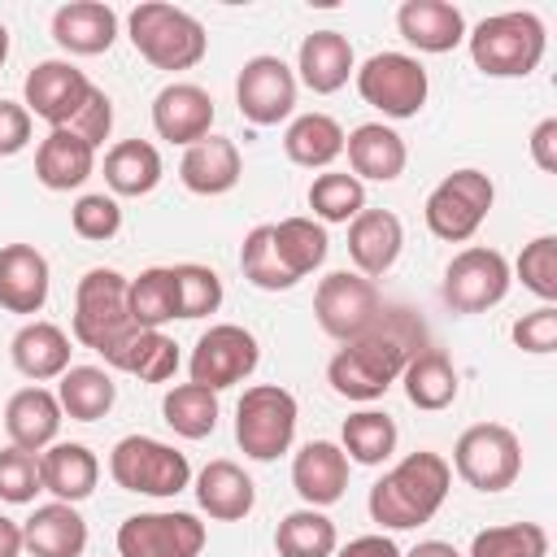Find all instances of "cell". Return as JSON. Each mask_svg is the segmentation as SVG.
<instances>
[{"instance_id": "10", "label": "cell", "mask_w": 557, "mask_h": 557, "mask_svg": "<svg viewBox=\"0 0 557 557\" xmlns=\"http://www.w3.org/2000/svg\"><path fill=\"white\" fill-rule=\"evenodd\" d=\"M383 309H387V305H383L374 278H361V274H352V270H331V274L318 283V292H313V318H318V326H322L331 339H339V344L366 335V331L383 318Z\"/></svg>"}, {"instance_id": "29", "label": "cell", "mask_w": 557, "mask_h": 557, "mask_svg": "<svg viewBox=\"0 0 557 557\" xmlns=\"http://www.w3.org/2000/svg\"><path fill=\"white\" fill-rule=\"evenodd\" d=\"M4 431H9L13 448L44 453L61 431V400L48 387H22L4 405Z\"/></svg>"}, {"instance_id": "24", "label": "cell", "mask_w": 557, "mask_h": 557, "mask_svg": "<svg viewBox=\"0 0 557 557\" xmlns=\"http://www.w3.org/2000/svg\"><path fill=\"white\" fill-rule=\"evenodd\" d=\"M52 39L74 57H100L117 39V13L100 0H74L52 13Z\"/></svg>"}, {"instance_id": "53", "label": "cell", "mask_w": 557, "mask_h": 557, "mask_svg": "<svg viewBox=\"0 0 557 557\" xmlns=\"http://www.w3.org/2000/svg\"><path fill=\"white\" fill-rule=\"evenodd\" d=\"M335 557H400V548H396L387 535H357V540H348Z\"/></svg>"}, {"instance_id": "20", "label": "cell", "mask_w": 557, "mask_h": 557, "mask_svg": "<svg viewBox=\"0 0 557 557\" xmlns=\"http://www.w3.org/2000/svg\"><path fill=\"white\" fill-rule=\"evenodd\" d=\"M292 487L300 492V500L309 509H322V505H335L348 487V457L339 444L331 440H309L296 461H292Z\"/></svg>"}, {"instance_id": "52", "label": "cell", "mask_w": 557, "mask_h": 557, "mask_svg": "<svg viewBox=\"0 0 557 557\" xmlns=\"http://www.w3.org/2000/svg\"><path fill=\"white\" fill-rule=\"evenodd\" d=\"M531 161L553 174L557 170V117H544L535 131H531Z\"/></svg>"}, {"instance_id": "25", "label": "cell", "mask_w": 557, "mask_h": 557, "mask_svg": "<svg viewBox=\"0 0 557 557\" xmlns=\"http://www.w3.org/2000/svg\"><path fill=\"white\" fill-rule=\"evenodd\" d=\"M344 152H348V165H352V178H374V183H392L405 174V161H409V148L405 139L383 126V122H361L344 135Z\"/></svg>"}, {"instance_id": "5", "label": "cell", "mask_w": 557, "mask_h": 557, "mask_svg": "<svg viewBox=\"0 0 557 557\" xmlns=\"http://www.w3.org/2000/svg\"><path fill=\"white\" fill-rule=\"evenodd\" d=\"M296 396L278 383H257L235 405V444L252 461H274L296 440Z\"/></svg>"}, {"instance_id": "33", "label": "cell", "mask_w": 557, "mask_h": 557, "mask_svg": "<svg viewBox=\"0 0 557 557\" xmlns=\"http://www.w3.org/2000/svg\"><path fill=\"white\" fill-rule=\"evenodd\" d=\"M126 309L139 331H161L165 322H174L178 318L174 265H152L139 278H126Z\"/></svg>"}, {"instance_id": "38", "label": "cell", "mask_w": 557, "mask_h": 557, "mask_svg": "<svg viewBox=\"0 0 557 557\" xmlns=\"http://www.w3.org/2000/svg\"><path fill=\"white\" fill-rule=\"evenodd\" d=\"M104 183L117 196H148L161 183V152L148 139H122L104 152Z\"/></svg>"}, {"instance_id": "34", "label": "cell", "mask_w": 557, "mask_h": 557, "mask_svg": "<svg viewBox=\"0 0 557 557\" xmlns=\"http://www.w3.org/2000/svg\"><path fill=\"white\" fill-rule=\"evenodd\" d=\"M400 379H405V396H409L413 409L440 413V409H448L457 400V370H453V361L440 348L413 352Z\"/></svg>"}, {"instance_id": "49", "label": "cell", "mask_w": 557, "mask_h": 557, "mask_svg": "<svg viewBox=\"0 0 557 557\" xmlns=\"http://www.w3.org/2000/svg\"><path fill=\"white\" fill-rule=\"evenodd\" d=\"M509 335H513V344H518L522 352H535V357L553 352V348H557V309H553V305H540V309L522 313V318L509 326Z\"/></svg>"}, {"instance_id": "22", "label": "cell", "mask_w": 557, "mask_h": 557, "mask_svg": "<svg viewBox=\"0 0 557 557\" xmlns=\"http://www.w3.org/2000/svg\"><path fill=\"white\" fill-rule=\"evenodd\" d=\"M239 174H244V157H239L235 139H226V135H205L178 161V178L196 196H222L239 183Z\"/></svg>"}, {"instance_id": "2", "label": "cell", "mask_w": 557, "mask_h": 557, "mask_svg": "<svg viewBox=\"0 0 557 557\" xmlns=\"http://www.w3.org/2000/svg\"><path fill=\"white\" fill-rule=\"evenodd\" d=\"M448 483H453V466L440 453L418 448L370 487V500H366L370 518L387 531H413L440 513Z\"/></svg>"}, {"instance_id": "44", "label": "cell", "mask_w": 557, "mask_h": 557, "mask_svg": "<svg viewBox=\"0 0 557 557\" xmlns=\"http://www.w3.org/2000/svg\"><path fill=\"white\" fill-rule=\"evenodd\" d=\"M239 270H244V278H248L252 287H261V292H287V287H296V278L283 270V261H278V252H274V244H270V222H261V226H252V231L244 235Z\"/></svg>"}, {"instance_id": "47", "label": "cell", "mask_w": 557, "mask_h": 557, "mask_svg": "<svg viewBox=\"0 0 557 557\" xmlns=\"http://www.w3.org/2000/svg\"><path fill=\"white\" fill-rule=\"evenodd\" d=\"M70 226L78 239H91V244H109L117 231H122V209L113 196L104 191H91V196H78L74 209H70Z\"/></svg>"}, {"instance_id": "36", "label": "cell", "mask_w": 557, "mask_h": 557, "mask_svg": "<svg viewBox=\"0 0 557 557\" xmlns=\"http://www.w3.org/2000/svg\"><path fill=\"white\" fill-rule=\"evenodd\" d=\"M270 244L283 261V270L300 283L305 274H313L326 252H331V239L326 231L313 222V218H283V222H270Z\"/></svg>"}, {"instance_id": "6", "label": "cell", "mask_w": 557, "mask_h": 557, "mask_svg": "<svg viewBox=\"0 0 557 557\" xmlns=\"http://www.w3.org/2000/svg\"><path fill=\"white\" fill-rule=\"evenodd\" d=\"M109 474L122 492H139V496H178L191 483L187 453L152 435H122L109 453Z\"/></svg>"}, {"instance_id": "43", "label": "cell", "mask_w": 557, "mask_h": 557, "mask_svg": "<svg viewBox=\"0 0 557 557\" xmlns=\"http://www.w3.org/2000/svg\"><path fill=\"white\" fill-rule=\"evenodd\" d=\"M470 557H548V531L540 522H505L474 535Z\"/></svg>"}, {"instance_id": "31", "label": "cell", "mask_w": 557, "mask_h": 557, "mask_svg": "<svg viewBox=\"0 0 557 557\" xmlns=\"http://www.w3.org/2000/svg\"><path fill=\"white\" fill-rule=\"evenodd\" d=\"M196 500H200V509H205L209 518H218V522H239V518L252 513L257 487H252V479H248L235 461L218 457V461H209V466L196 474Z\"/></svg>"}, {"instance_id": "23", "label": "cell", "mask_w": 557, "mask_h": 557, "mask_svg": "<svg viewBox=\"0 0 557 557\" xmlns=\"http://www.w3.org/2000/svg\"><path fill=\"white\" fill-rule=\"evenodd\" d=\"M396 30L418 52H453L466 39V17L448 0H405L396 9Z\"/></svg>"}, {"instance_id": "11", "label": "cell", "mask_w": 557, "mask_h": 557, "mask_svg": "<svg viewBox=\"0 0 557 557\" xmlns=\"http://www.w3.org/2000/svg\"><path fill=\"white\" fill-rule=\"evenodd\" d=\"M357 74V91L370 109H379L383 117H418V109L426 104V70L418 57L409 52H374Z\"/></svg>"}, {"instance_id": "21", "label": "cell", "mask_w": 557, "mask_h": 557, "mask_svg": "<svg viewBox=\"0 0 557 557\" xmlns=\"http://www.w3.org/2000/svg\"><path fill=\"white\" fill-rule=\"evenodd\" d=\"M96 170V148L74 135L70 126H52L39 148H35V178L48 187V191H70V187H83Z\"/></svg>"}, {"instance_id": "30", "label": "cell", "mask_w": 557, "mask_h": 557, "mask_svg": "<svg viewBox=\"0 0 557 557\" xmlns=\"http://www.w3.org/2000/svg\"><path fill=\"white\" fill-rule=\"evenodd\" d=\"M39 479L44 492H52L65 505H78L96 492L100 461L87 444H48V453H39Z\"/></svg>"}, {"instance_id": "28", "label": "cell", "mask_w": 557, "mask_h": 557, "mask_svg": "<svg viewBox=\"0 0 557 557\" xmlns=\"http://www.w3.org/2000/svg\"><path fill=\"white\" fill-rule=\"evenodd\" d=\"M104 361H109L113 370H122V374H135L139 383H165V379H174V370H178V344H174L170 335H161V331H139V326H131V331L104 352Z\"/></svg>"}, {"instance_id": "12", "label": "cell", "mask_w": 557, "mask_h": 557, "mask_svg": "<svg viewBox=\"0 0 557 557\" xmlns=\"http://www.w3.org/2000/svg\"><path fill=\"white\" fill-rule=\"evenodd\" d=\"M509 283H513L509 261L487 244H470L448 261L440 296L453 313H483L509 296Z\"/></svg>"}, {"instance_id": "9", "label": "cell", "mask_w": 557, "mask_h": 557, "mask_svg": "<svg viewBox=\"0 0 557 557\" xmlns=\"http://www.w3.org/2000/svg\"><path fill=\"white\" fill-rule=\"evenodd\" d=\"M453 466L474 492H505L522 474V444L500 422H474L457 435Z\"/></svg>"}, {"instance_id": "54", "label": "cell", "mask_w": 557, "mask_h": 557, "mask_svg": "<svg viewBox=\"0 0 557 557\" xmlns=\"http://www.w3.org/2000/svg\"><path fill=\"white\" fill-rule=\"evenodd\" d=\"M22 548H26L22 544V527L0 513V557H22Z\"/></svg>"}, {"instance_id": "27", "label": "cell", "mask_w": 557, "mask_h": 557, "mask_svg": "<svg viewBox=\"0 0 557 557\" xmlns=\"http://www.w3.org/2000/svg\"><path fill=\"white\" fill-rule=\"evenodd\" d=\"M296 70H300V83L309 91H318V96L339 91L352 78V44H348V35H339V30L305 35L300 52H296Z\"/></svg>"}, {"instance_id": "1", "label": "cell", "mask_w": 557, "mask_h": 557, "mask_svg": "<svg viewBox=\"0 0 557 557\" xmlns=\"http://www.w3.org/2000/svg\"><path fill=\"white\" fill-rule=\"evenodd\" d=\"M422 348H426V326L409 309H383V318L366 335L348 339L331 357L326 383L344 400H379L405 374L409 357Z\"/></svg>"}, {"instance_id": "32", "label": "cell", "mask_w": 557, "mask_h": 557, "mask_svg": "<svg viewBox=\"0 0 557 557\" xmlns=\"http://www.w3.org/2000/svg\"><path fill=\"white\" fill-rule=\"evenodd\" d=\"M9 352H13V366L26 374V379H35V383H48V379H61L65 370H70V335L61 331V326H52V322H26L17 335H13V344H9Z\"/></svg>"}, {"instance_id": "42", "label": "cell", "mask_w": 557, "mask_h": 557, "mask_svg": "<svg viewBox=\"0 0 557 557\" xmlns=\"http://www.w3.org/2000/svg\"><path fill=\"white\" fill-rule=\"evenodd\" d=\"M309 209L322 222H352L366 209V187H361V178L339 174V170L318 174L309 183Z\"/></svg>"}, {"instance_id": "16", "label": "cell", "mask_w": 557, "mask_h": 557, "mask_svg": "<svg viewBox=\"0 0 557 557\" xmlns=\"http://www.w3.org/2000/svg\"><path fill=\"white\" fill-rule=\"evenodd\" d=\"M91 78L78 70V65H70V61H39L30 74H26V83H22V104H26V113L30 117H44L48 126H70L74 122V113L87 104V96H91Z\"/></svg>"}, {"instance_id": "17", "label": "cell", "mask_w": 557, "mask_h": 557, "mask_svg": "<svg viewBox=\"0 0 557 557\" xmlns=\"http://www.w3.org/2000/svg\"><path fill=\"white\" fill-rule=\"evenodd\" d=\"M152 126L170 144H200L213 126V96L196 83H170L152 96Z\"/></svg>"}, {"instance_id": "18", "label": "cell", "mask_w": 557, "mask_h": 557, "mask_svg": "<svg viewBox=\"0 0 557 557\" xmlns=\"http://www.w3.org/2000/svg\"><path fill=\"white\" fill-rule=\"evenodd\" d=\"M48 257L35 244H4L0 248V309L9 313H39L48 305Z\"/></svg>"}, {"instance_id": "19", "label": "cell", "mask_w": 557, "mask_h": 557, "mask_svg": "<svg viewBox=\"0 0 557 557\" xmlns=\"http://www.w3.org/2000/svg\"><path fill=\"white\" fill-rule=\"evenodd\" d=\"M405 248V226L392 209H361L348 222V257L361 278H379L396 265Z\"/></svg>"}, {"instance_id": "39", "label": "cell", "mask_w": 557, "mask_h": 557, "mask_svg": "<svg viewBox=\"0 0 557 557\" xmlns=\"http://www.w3.org/2000/svg\"><path fill=\"white\" fill-rule=\"evenodd\" d=\"M161 418H165V426H170L174 435H183V440H205V435H213V426H218V392H209V387H200V383H178V387L165 392Z\"/></svg>"}, {"instance_id": "50", "label": "cell", "mask_w": 557, "mask_h": 557, "mask_svg": "<svg viewBox=\"0 0 557 557\" xmlns=\"http://www.w3.org/2000/svg\"><path fill=\"white\" fill-rule=\"evenodd\" d=\"M70 131L83 135L91 148H100V144L109 139V131H113V100H109L100 87H91V96H87V104L74 113Z\"/></svg>"}, {"instance_id": "8", "label": "cell", "mask_w": 557, "mask_h": 557, "mask_svg": "<svg viewBox=\"0 0 557 557\" xmlns=\"http://www.w3.org/2000/svg\"><path fill=\"white\" fill-rule=\"evenodd\" d=\"M131 326L135 322L126 309V278L104 265L87 270L74 292V339L104 357Z\"/></svg>"}, {"instance_id": "40", "label": "cell", "mask_w": 557, "mask_h": 557, "mask_svg": "<svg viewBox=\"0 0 557 557\" xmlns=\"http://www.w3.org/2000/svg\"><path fill=\"white\" fill-rule=\"evenodd\" d=\"M335 522L322 509H292L278 531H274V548L278 557H331L335 553Z\"/></svg>"}, {"instance_id": "48", "label": "cell", "mask_w": 557, "mask_h": 557, "mask_svg": "<svg viewBox=\"0 0 557 557\" xmlns=\"http://www.w3.org/2000/svg\"><path fill=\"white\" fill-rule=\"evenodd\" d=\"M35 492H44V479H39V453H26V448H4L0 453V500L9 505H30Z\"/></svg>"}, {"instance_id": "7", "label": "cell", "mask_w": 557, "mask_h": 557, "mask_svg": "<svg viewBox=\"0 0 557 557\" xmlns=\"http://www.w3.org/2000/svg\"><path fill=\"white\" fill-rule=\"evenodd\" d=\"M492 200H496L492 178L483 170H470L466 165V170H453V174H444L435 183V191L426 196L422 218H426V226H431L435 239L466 244L483 226V218L492 213Z\"/></svg>"}, {"instance_id": "26", "label": "cell", "mask_w": 557, "mask_h": 557, "mask_svg": "<svg viewBox=\"0 0 557 557\" xmlns=\"http://www.w3.org/2000/svg\"><path fill=\"white\" fill-rule=\"evenodd\" d=\"M22 544L30 548V557H83L87 522H83V513L74 505L52 500V505H39L22 522Z\"/></svg>"}, {"instance_id": "13", "label": "cell", "mask_w": 557, "mask_h": 557, "mask_svg": "<svg viewBox=\"0 0 557 557\" xmlns=\"http://www.w3.org/2000/svg\"><path fill=\"white\" fill-rule=\"evenodd\" d=\"M257 361H261L257 335L244 331V326H235V322H218V326H209L196 339L187 370H191V383H200L209 392H222V387L244 383L257 370Z\"/></svg>"}, {"instance_id": "41", "label": "cell", "mask_w": 557, "mask_h": 557, "mask_svg": "<svg viewBox=\"0 0 557 557\" xmlns=\"http://www.w3.org/2000/svg\"><path fill=\"white\" fill-rule=\"evenodd\" d=\"M344 457L357 461V466H383L396 448V422L379 409H361L352 418H344Z\"/></svg>"}, {"instance_id": "45", "label": "cell", "mask_w": 557, "mask_h": 557, "mask_svg": "<svg viewBox=\"0 0 557 557\" xmlns=\"http://www.w3.org/2000/svg\"><path fill=\"white\" fill-rule=\"evenodd\" d=\"M174 287H178V318H209L222 305V278L200 261L174 265Z\"/></svg>"}, {"instance_id": "4", "label": "cell", "mask_w": 557, "mask_h": 557, "mask_svg": "<svg viewBox=\"0 0 557 557\" xmlns=\"http://www.w3.org/2000/svg\"><path fill=\"white\" fill-rule=\"evenodd\" d=\"M126 30H131L135 52L157 70H191L209 52V35L200 17H191L187 9L161 4V0L135 4L126 17Z\"/></svg>"}, {"instance_id": "14", "label": "cell", "mask_w": 557, "mask_h": 557, "mask_svg": "<svg viewBox=\"0 0 557 557\" xmlns=\"http://www.w3.org/2000/svg\"><path fill=\"white\" fill-rule=\"evenodd\" d=\"M200 548H205V522L196 513L152 509V513H131L117 527L122 557H200Z\"/></svg>"}, {"instance_id": "15", "label": "cell", "mask_w": 557, "mask_h": 557, "mask_svg": "<svg viewBox=\"0 0 557 557\" xmlns=\"http://www.w3.org/2000/svg\"><path fill=\"white\" fill-rule=\"evenodd\" d=\"M235 104L252 126H278L296 109V74L283 57H248L235 78Z\"/></svg>"}, {"instance_id": "37", "label": "cell", "mask_w": 557, "mask_h": 557, "mask_svg": "<svg viewBox=\"0 0 557 557\" xmlns=\"http://www.w3.org/2000/svg\"><path fill=\"white\" fill-rule=\"evenodd\" d=\"M57 400H61V413H70L74 422H96L113 409L117 383L100 366H70L57 383Z\"/></svg>"}, {"instance_id": "51", "label": "cell", "mask_w": 557, "mask_h": 557, "mask_svg": "<svg viewBox=\"0 0 557 557\" xmlns=\"http://www.w3.org/2000/svg\"><path fill=\"white\" fill-rule=\"evenodd\" d=\"M30 144V113L17 100H0V157H13Z\"/></svg>"}, {"instance_id": "56", "label": "cell", "mask_w": 557, "mask_h": 557, "mask_svg": "<svg viewBox=\"0 0 557 557\" xmlns=\"http://www.w3.org/2000/svg\"><path fill=\"white\" fill-rule=\"evenodd\" d=\"M4 57H9V30H4V22H0V65H4Z\"/></svg>"}, {"instance_id": "55", "label": "cell", "mask_w": 557, "mask_h": 557, "mask_svg": "<svg viewBox=\"0 0 557 557\" xmlns=\"http://www.w3.org/2000/svg\"><path fill=\"white\" fill-rule=\"evenodd\" d=\"M400 557H461L453 544H444V540H422V544H413L409 553H400Z\"/></svg>"}, {"instance_id": "3", "label": "cell", "mask_w": 557, "mask_h": 557, "mask_svg": "<svg viewBox=\"0 0 557 557\" xmlns=\"http://www.w3.org/2000/svg\"><path fill=\"white\" fill-rule=\"evenodd\" d=\"M470 61L487 74V78H527L548 48V30L531 9H513V13H492L483 17L470 35Z\"/></svg>"}, {"instance_id": "46", "label": "cell", "mask_w": 557, "mask_h": 557, "mask_svg": "<svg viewBox=\"0 0 557 557\" xmlns=\"http://www.w3.org/2000/svg\"><path fill=\"white\" fill-rule=\"evenodd\" d=\"M518 278L544 305L557 300V235H535L518 257Z\"/></svg>"}, {"instance_id": "35", "label": "cell", "mask_w": 557, "mask_h": 557, "mask_svg": "<svg viewBox=\"0 0 557 557\" xmlns=\"http://www.w3.org/2000/svg\"><path fill=\"white\" fill-rule=\"evenodd\" d=\"M283 152L292 165L322 170L344 152V126L331 113H300L283 135Z\"/></svg>"}]
</instances>
